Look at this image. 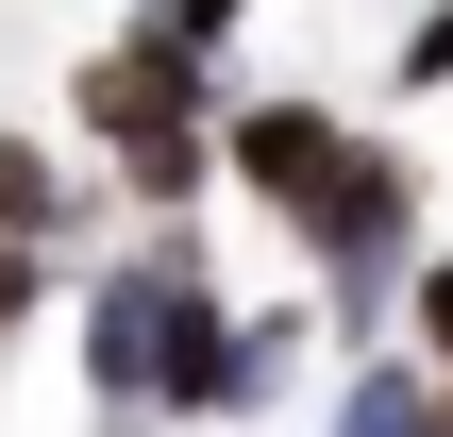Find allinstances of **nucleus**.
Segmentation results:
<instances>
[{"instance_id": "4", "label": "nucleus", "mask_w": 453, "mask_h": 437, "mask_svg": "<svg viewBox=\"0 0 453 437\" xmlns=\"http://www.w3.org/2000/svg\"><path fill=\"white\" fill-rule=\"evenodd\" d=\"M219 168H235V202L303 219V202L353 168V118H336V101H303V84H269V101H235V118H219Z\"/></svg>"}, {"instance_id": "3", "label": "nucleus", "mask_w": 453, "mask_h": 437, "mask_svg": "<svg viewBox=\"0 0 453 437\" xmlns=\"http://www.w3.org/2000/svg\"><path fill=\"white\" fill-rule=\"evenodd\" d=\"M286 236H303V269H319V320H336V337H387V320H403V269L437 253V236H420V152L353 135V168H336Z\"/></svg>"}, {"instance_id": "10", "label": "nucleus", "mask_w": 453, "mask_h": 437, "mask_svg": "<svg viewBox=\"0 0 453 437\" xmlns=\"http://www.w3.org/2000/svg\"><path fill=\"white\" fill-rule=\"evenodd\" d=\"M134 17H151V34H185V51H235V34H252V0H134Z\"/></svg>"}, {"instance_id": "2", "label": "nucleus", "mask_w": 453, "mask_h": 437, "mask_svg": "<svg viewBox=\"0 0 453 437\" xmlns=\"http://www.w3.org/2000/svg\"><path fill=\"white\" fill-rule=\"evenodd\" d=\"M67 118H84V135L118 152V185L168 219V202L219 185V118H235V101H219V51H185V34L134 17V34H101V51L67 67Z\"/></svg>"}, {"instance_id": "1", "label": "nucleus", "mask_w": 453, "mask_h": 437, "mask_svg": "<svg viewBox=\"0 0 453 437\" xmlns=\"http://www.w3.org/2000/svg\"><path fill=\"white\" fill-rule=\"evenodd\" d=\"M235 303H219V236L168 202L118 269H84V303H67V354H84V404H101V437H168V404H185V354L219 337Z\"/></svg>"}, {"instance_id": "5", "label": "nucleus", "mask_w": 453, "mask_h": 437, "mask_svg": "<svg viewBox=\"0 0 453 437\" xmlns=\"http://www.w3.org/2000/svg\"><path fill=\"white\" fill-rule=\"evenodd\" d=\"M437 354H420V337H370V354H353V371H336V404H319V437H420L437 421Z\"/></svg>"}, {"instance_id": "8", "label": "nucleus", "mask_w": 453, "mask_h": 437, "mask_svg": "<svg viewBox=\"0 0 453 437\" xmlns=\"http://www.w3.org/2000/svg\"><path fill=\"white\" fill-rule=\"evenodd\" d=\"M387 84H403V101H437V84H453V0H420V17H403V51H387Z\"/></svg>"}, {"instance_id": "6", "label": "nucleus", "mask_w": 453, "mask_h": 437, "mask_svg": "<svg viewBox=\"0 0 453 437\" xmlns=\"http://www.w3.org/2000/svg\"><path fill=\"white\" fill-rule=\"evenodd\" d=\"M0 236H50V253L84 236V185H67L50 135H0Z\"/></svg>"}, {"instance_id": "7", "label": "nucleus", "mask_w": 453, "mask_h": 437, "mask_svg": "<svg viewBox=\"0 0 453 437\" xmlns=\"http://www.w3.org/2000/svg\"><path fill=\"white\" fill-rule=\"evenodd\" d=\"M50 286H67V269H50V236H0V337H34V320H50Z\"/></svg>"}, {"instance_id": "11", "label": "nucleus", "mask_w": 453, "mask_h": 437, "mask_svg": "<svg viewBox=\"0 0 453 437\" xmlns=\"http://www.w3.org/2000/svg\"><path fill=\"white\" fill-rule=\"evenodd\" d=\"M420 437H453V387H437V421H420Z\"/></svg>"}, {"instance_id": "9", "label": "nucleus", "mask_w": 453, "mask_h": 437, "mask_svg": "<svg viewBox=\"0 0 453 437\" xmlns=\"http://www.w3.org/2000/svg\"><path fill=\"white\" fill-rule=\"evenodd\" d=\"M403 337L453 371V253H420V269H403Z\"/></svg>"}]
</instances>
